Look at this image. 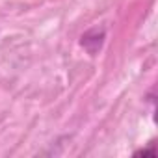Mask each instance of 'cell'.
<instances>
[{"mask_svg": "<svg viewBox=\"0 0 158 158\" xmlns=\"http://www.w3.org/2000/svg\"><path fill=\"white\" fill-rule=\"evenodd\" d=\"M104 30L102 28H93V30H89V32H86L84 35H82V47L89 52V54H95L101 47H102V43H104Z\"/></svg>", "mask_w": 158, "mask_h": 158, "instance_id": "obj_1", "label": "cell"}, {"mask_svg": "<svg viewBox=\"0 0 158 158\" xmlns=\"http://www.w3.org/2000/svg\"><path fill=\"white\" fill-rule=\"evenodd\" d=\"M138 154H143V156H147V154H149V156H152V158H154V156H156V151H154V149H141V151H138V152H136V156H138Z\"/></svg>", "mask_w": 158, "mask_h": 158, "instance_id": "obj_2", "label": "cell"}]
</instances>
